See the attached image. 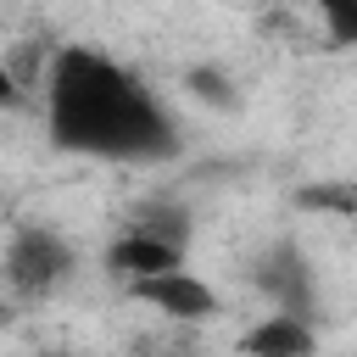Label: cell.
I'll use <instances>...</instances> for the list:
<instances>
[{
    "mask_svg": "<svg viewBox=\"0 0 357 357\" xmlns=\"http://www.w3.org/2000/svg\"><path fill=\"white\" fill-rule=\"evenodd\" d=\"M45 128L50 145L106 162H162L178 151L173 117L145 89V78H134L128 67H117L89 45H61L50 56Z\"/></svg>",
    "mask_w": 357,
    "mask_h": 357,
    "instance_id": "1",
    "label": "cell"
},
{
    "mask_svg": "<svg viewBox=\"0 0 357 357\" xmlns=\"http://www.w3.org/2000/svg\"><path fill=\"white\" fill-rule=\"evenodd\" d=\"M67 273H73V245H67L56 229L22 223V229L11 234V245H6V284H11V296L39 301V296H50Z\"/></svg>",
    "mask_w": 357,
    "mask_h": 357,
    "instance_id": "2",
    "label": "cell"
},
{
    "mask_svg": "<svg viewBox=\"0 0 357 357\" xmlns=\"http://www.w3.org/2000/svg\"><path fill=\"white\" fill-rule=\"evenodd\" d=\"M128 296L167 312V318H184V324H201L218 312V296L206 279H195L190 268H162V273H145V279H128Z\"/></svg>",
    "mask_w": 357,
    "mask_h": 357,
    "instance_id": "3",
    "label": "cell"
},
{
    "mask_svg": "<svg viewBox=\"0 0 357 357\" xmlns=\"http://www.w3.org/2000/svg\"><path fill=\"white\" fill-rule=\"evenodd\" d=\"M257 290L273 301V307H284V312H312V268H307V257L296 251V240H279L262 262H257Z\"/></svg>",
    "mask_w": 357,
    "mask_h": 357,
    "instance_id": "4",
    "label": "cell"
},
{
    "mask_svg": "<svg viewBox=\"0 0 357 357\" xmlns=\"http://www.w3.org/2000/svg\"><path fill=\"white\" fill-rule=\"evenodd\" d=\"M106 273L112 279H145V273H162V268H184V245H173V240H156V234H145V229H123L112 245H106Z\"/></svg>",
    "mask_w": 357,
    "mask_h": 357,
    "instance_id": "5",
    "label": "cell"
},
{
    "mask_svg": "<svg viewBox=\"0 0 357 357\" xmlns=\"http://www.w3.org/2000/svg\"><path fill=\"white\" fill-rule=\"evenodd\" d=\"M312 346H318L312 318L307 312H284V307L240 335V351H251V357H307Z\"/></svg>",
    "mask_w": 357,
    "mask_h": 357,
    "instance_id": "6",
    "label": "cell"
},
{
    "mask_svg": "<svg viewBox=\"0 0 357 357\" xmlns=\"http://www.w3.org/2000/svg\"><path fill=\"white\" fill-rule=\"evenodd\" d=\"M123 229H145L156 240H173V245H190V206L167 201V195H151V201H134L128 223Z\"/></svg>",
    "mask_w": 357,
    "mask_h": 357,
    "instance_id": "7",
    "label": "cell"
},
{
    "mask_svg": "<svg viewBox=\"0 0 357 357\" xmlns=\"http://www.w3.org/2000/svg\"><path fill=\"white\" fill-rule=\"evenodd\" d=\"M184 89L201 100V106H234L240 95H234V78L223 73V67H212V61H195L190 73H184Z\"/></svg>",
    "mask_w": 357,
    "mask_h": 357,
    "instance_id": "8",
    "label": "cell"
},
{
    "mask_svg": "<svg viewBox=\"0 0 357 357\" xmlns=\"http://www.w3.org/2000/svg\"><path fill=\"white\" fill-rule=\"evenodd\" d=\"M296 206H307V212H340V218H357V184H301V190H296Z\"/></svg>",
    "mask_w": 357,
    "mask_h": 357,
    "instance_id": "9",
    "label": "cell"
},
{
    "mask_svg": "<svg viewBox=\"0 0 357 357\" xmlns=\"http://www.w3.org/2000/svg\"><path fill=\"white\" fill-rule=\"evenodd\" d=\"M335 45H357V0H312Z\"/></svg>",
    "mask_w": 357,
    "mask_h": 357,
    "instance_id": "10",
    "label": "cell"
}]
</instances>
